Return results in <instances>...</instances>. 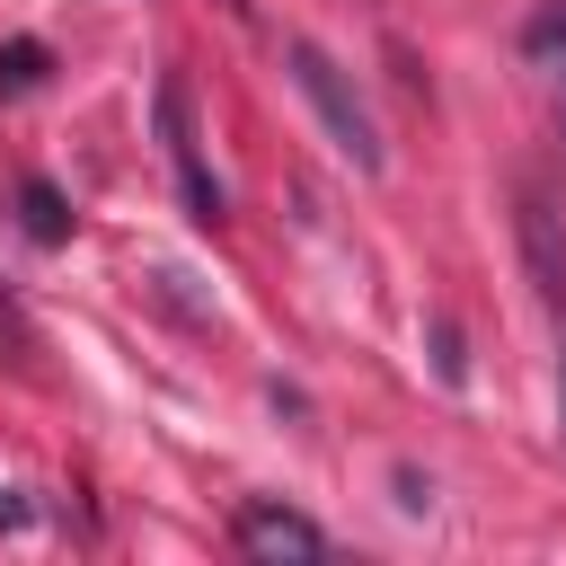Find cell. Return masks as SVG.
<instances>
[{"label":"cell","mask_w":566,"mask_h":566,"mask_svg":"<svg viewBox=\"0 0 566 566\" xmlns=\"http://www.w3.org/2000/svg\"><path fill=\"white\" fill-rule=\"evenodd\" d=\"M283 62H292V88L310 97V115L327 124V142H336V150H345L363 177H380V168H389V150H380V124H371V106L354 97V80L327 62V44L292 35V44H283Z\"/></svg>","instance_id":"cell-1"},{"label":"cell","mask_w":566,"mask_h":566,"mask_svg":"<svg viewBox=\"0 0 566 566\" xmlns=\"http://www.w3.org/2000/svg\"><path fill=\"white\" fill-rule=\"evenodd\" d=\"M513 239H522V274H531L539 310L566 318V221H557V203H548L539 186L513 195Z\"/></svg>","instance_id":"cell-2"},{"label":"cell","mask_w":566,"mask_h":566,"mask_svg":"<svg viewBox=\"0 0 566 566\" xmlns=\"http://www.w3.org/2000/svg\"><path fill=\"white\" fill-rule=\"evenodd\" d=\"M230 539H239V557H274V566H310V557H327V531L310 522V513H292V504H239L230 513Z\"/></svg>","instance_id":"cell-3"},{"label":"cell","mask_w":566,"mask_h":566,"mask_svg":"<svg viewBox=\"0 0 566 566\" xmlns=\"http://www.w3.org/2000/svg\"><path fill=\"white\" fill-rule=\"evenodd\" d=\"M159 142H168V168H177L186 212L212 230L230 203H221V177H212V168H203V150H195V124H186V88H177V80H159Z\"/></svg>","instance_id":"cell-4"},{"label":"cell","mask_w":566,"mask_h":566,"mask_svg":"<svg viewBox=\"0 0 566 566\" xmlns=\"http://www.w3.org/2000/svg\"><path fill=\"white\" fill-rule=\"evenodd\" d=\"M18 221H27L35 248H62V239H71V203H62V186H53V177H27V186H18Z\"/></svg>","instance_id":"cell-5"},{"label":"cell","mask_w":566,"mask_h":566,"mask_svg":"<svg viewBox=\"0 0 566 566\" xmlns=\"http://www.w3.org/2000/svg\"><path fill=\"white\" fill-rule=\"evenodd\" d=\"M522 44H531V62L548 71V88H557V124H566V0H548V9L531 18Z\"/></svg>","instance_id":"cell-6"},{"label":"cell","mask_w":566,"mask_h":566,"mask_svg":"<svg viewBox=\"0 0 566 566\" xmlns=\"http://www.w3.org/2000/svg\"><path fill=\"white\" fill-rule=\"evenodd\" d=\"M44 71H53V53H44L35 35H9V44H0V97H27Z\"/></svg>","instance_id":"cell-7"},{"label":"cell","mask_w":566,"mask_h":566,"mask_svg":"<svg viewBox=\"0 0 566 566\" xmlns=\"http://www.w3.org/2000/svg\"><path fill=\"white\" fill-rule=\"evenodd\" d=\"M0 345H9L18 363H35V327H27V310H18V301H0Z\"/></svg>","instance_id":"cell-8"},{"label":"cell","mask_w":566,"mask_h":566,"mask_svg":"<svg viewBox=\"0 0 566 566\" xmlns=\"http://www.w3.org/2000/svg\"><path fill=\"white\" fill-rule=\"evenodd\" d=\"M433 363H442V380H460V371H469V363H460V327H451V318L433 327Z\"/></svg>","instance_id":"cell-9"},{"label":"cell","mask_w":566,"mask_h":566,"mask_svg":"<svg viewBox=\"0 0 566 566\" xmlns=\"http://www.w3.org/2000/svg\"><path fill=\"white\" fill-rule=\"evenodd\" d=\"M398 504H407V513H424V504H433V486H424L416 469H398Z\"/></svg>","instance_id":"cell-10"},{"label":"cell","mask_w":566,"mask_h":566,"mask_svg":"<svg viewBox=\"0 0 566 566\" xmlns=\"http://www.w3.org/2000/svg\"><path fill=\"white\" fill-rule=\"evenodd\" d=\"M18 522H27V504H18L9 486H0V531H18Z\"/></svg>","instance_id":"cell-11"},{"label":"cell","mask_w":566,"mask_h":566,"mask_svg":"<svg viewBox=\"0 0 566 566\" xmlns=\"http://www.w3.org/2000/svg\"><path fill=\"white\" fill-rule=\"evenodd\" d=\"M557 433H566V380H557Z\"/></svg>","instance_id":"cell-12"}]
</instances>
